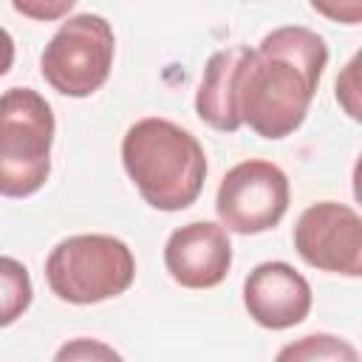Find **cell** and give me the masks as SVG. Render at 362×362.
Returning <instances> with one entry per match:
<instances>
[{
    "instance_id": "1",
    "label": "cell",
    "mask_w": 362,
    "mask_h": 362,
    "mask_svg": "<svg viewBox=\"0 0 362 362\" xmlns=\"http://www.w3.org/2000/svg\"><path fill=\"white\" fill-rule=\"evenodd\" d=\"M325 65V40L303 25H280L257 48L243 45L232 76L240 124L263 139L291 136L305 122Z\"/></svg>"
},
{
    "instance_id": "2",
    "label": "cell",
    "mask_w": 362,
    "mask_h": 362,
    "mask_svg": "<svg viewBox=\"0 0 362 362\" xmlns=\"http://www.w3.org/2000/svg\"><path fill=\"white\" fill-rule=\"evenodd\" d=\"M122 164L133 187L161 212H178L198 201L206 178V153L181 124L158 116L139 119L122 139Z\"/></svg>"
},
{
    "instance_id": "3",
    "label": "cell",
    "mask_w": 362,
    "mask_h": 362,
    "mask_svg": "<svg viewBox=\"0 0 362 362\" xmlns=\"http://www.w3.org/2000/svg\"><path fill=\"white\" fill-rule=\"evenodd\" d=\"M54 110L34 88L0 93V195L28 198L51 173Z\"/></svg>"
},
{
    "instance_id": "4",
    "label": "cell",
    "mask_w": 362,
    "mask_h": 362,
    "mask_svg": "<svg viewBox=\"0 0 362 362\" xmlns=\"http://www.w3.org/2000/svg\"><path fill=\"white\" fill-rule=\"evenodd\" d=\"M48 288L74 305H93L124 294L136 280L130 246L113 235H71L45 260Z\"/></svg>"
},
{
    "instance_id": "5",
    "label": "cell",
    "mask_w": 362,
    "mask_h": 362,
    "mask_svg": "<svg viewBox=\"0 0 362 362\" xmlns=\"http://www.w3.org/2000/svg\"><path fill=\"white\" fill-rule=\"evenodd\" d=\"M116 37L105 17L99 14H76L68 17L57 34L48 40L40 71L42 79L62 96L85 99L96 93L113 68Z\"/></svg>"
},
{
    "instance_id": "6",
    "label": "cell",
    "mask_w": 362,
    "mask_h": 362,
    "mask_svg": "<svg viewBox=\"0 0 362 362\" xmlns=\"http://www.w3.org/2000/svg\"><path fill=\"white\" fill-rule=\"evenodd\" d=\"M288 178L286 173L263 158L235 164L218 187L215 212L226 232L260 235L274 229L288 209Z\"/></svg>"
},
{
    "instance_id": "7",
    "label": "cell",
    "mask_w": 362,
    "mask_h": 362,
    "mask_svg": "<svg viewBox=\"0 0 362 362\" xmlns=\"http://www.w3.org/2000/svg\"><path fill=\"white\" fill-rule=\"evenodd\" d=\"M297 255L320 269L345 277L362 274V218L354 206L320 201L303 209L294 223Z\"/></svg>"
},
{
    "instance_id": "8",
    "label": "cell",
    "mask_w": 362,
    "mask_h": 362,
    "mask_svg": "<svg viewBox=\"0 0 362 362\" xmlns=\"http://www.w3.org/2000/svg\"><path fill=\"white\" fill-rule=\"evenodd\" d=\"M164 266L184 288H212L232 269V243L221 223L192 221L175 229L164 246Z\"/></svg>"
},
{
    "instance_id": "9",
    "label": "cell",
    "mask_w": 362,
    "mask_h": 362,
    "mask_svg": "<svg viewBox=\"0 0 362 362\" xmlns=\"http://www.w3.org/2000/svg\"><path fill=\"white\" fill-rule=\"evenodd\" d=\"M243 305L257 325L283 331L308 317L311 286L294 266L283 260H269L246 274Z\"/></svg>"
},
{
    "instance_id": "10",
    "label": "cell",
    "mask_w": 362,
    "mask_h": 362,
    "mask_svg": "<svg viewBox=\"0 0 362 362\" xmlns=\"http://www.w3.org/2000/svg\"><path fill=\"white\" fill-rule=\"evenodd\" d=\"M243 45H232L223 51H215L206 59L198 93H195V110L201 116V122H206L209 127L221 130V133H235L240 127V119L235 113V102H232V76H235V65L240 57Z\"/></svg>"
},
{
    "instance_id": "11",
    "label": "cell",
    "mask_w": 362,
    "mask_h": 362,
    "mask_svg": "<svg viewBox=\"0 0 362 362\" xmlns=\"http://www.w3.org/2000/svg\"><path fill=\"white\" fill-rule=\"evenodd\" d=\"M31 300H34V286L28 269L14 257L0 255V328L17 322L28 311Z\"/></svg>"
},
{
    "instance_id": "12",
    "label": "cell",
    "mask_w": 362,
    "mask_h": 362,
    "mask_svg": "<svg viewBox=\"0 0 362 362\" xmlns=\"http://www.w3.org/2000/svg\"><path fill=\"white\" fill-rule=\"evenodd\" d=\"M280 359H356V351L328 334H314L303 337L297 345H288L277 354Z\"/></svg>"
},
{
    "instance_id": "13",
    "label": "cell",
    "mask_w": 362,
    "mask_h": 362,
    "mask_svg": "<svg viewBox=\"0 0 362 362\" xmlns=\"http://www.w3.org/2000/svg\"><path fill=\"white\" fill-rule=\"evenodd\" d=\"M76 6V0H11V8L28 20L37 23H54L68 17V11Z\"/></svg>"
},
{
    "instance_id": "14",
    "label": "cell",
    "mask_w": 362,
    "mask_h": 362,
    "mask_svg": "<svg viewBox=\"0 0 362 362\" xmlns=\"http://www.w3.org/2000/svg\"><path fill=\"white\" fill-rule=\"evenodd\" d=\"M317 14H322L331 23L342 25H359L362 23V0H308Z\"/></svg>"
},
{
    "instance_id": "15",
    "label": "cell",
    "mask_w": 362,
    "mask_h": 362,
    "mask_svg": "<svg viewBox=\"0 0 362 362\" xmlns=\"http://www.w3.org/2000/svg\"><path fill=\"white\" fill-rule=\"evenodd\" d=\"M76 359V356H119L113 348H107V345H99V342H90L88 345V339H76L74 345H65L59 354H57V359Z\"/></svg>"
},
{
    "instance_id": "16",
    "label": "cell",
    "mask_w": 362,
    "mask_h": 362,
    "mask_svg": "<svg viewBox=\"0 0 362 362\" xmlns=\"http://www.w3.org/2000/svg\"><path fill=\"white\" fill-rule=\"evenodd\" d=\"M11 65H14V40H11V34L0 25V76H6Z\"/></svg>"
}]
</instances>
